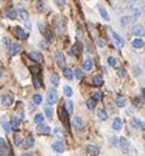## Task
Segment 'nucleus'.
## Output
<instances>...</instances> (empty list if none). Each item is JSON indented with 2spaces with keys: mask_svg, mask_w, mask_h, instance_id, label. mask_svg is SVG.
<instances>
[{
  "mask_svg": "<svg viewBox=\"0 0 145 156\" xmlns=\"http://www.w3.org/2000/svg\"><path fill=\"white\" fill-rule=\"evenodd\" d=\"M39 46L42 47V49H46V47H47V46H46V44H43V42H41V44H39Z\"/></svg>",
  "mask_w": 145,
  "mask_h": 156,
  "instance_id": "nucleus-57",
  "label": "nucleus"
},
{
  "mask_svg": "<svg viewBox=\"0 0 145 156\" xmlns=\"http://www.w3.org/2000/svg\"><path fill=\"white\" fill-rule=\"evenodd\" d=\"M102 97H103V93H102V92H94V94H93V98L96 101H99Z\"/></svg>",
  "mask_w": 145,
  "mask_h": 156,
  "instance_id": "nucleus-46",
  "label": "nucleus"
},
{
  "mask_svg": "<svg viewBox=\"0 0 145 156\" xmlns=\"http://www.w3.org/2000/svg\"><path fill=\"white\" fill-rule=\"evenodd\" d=\"M124 1H127V3H130V4H133V3H136L137 0H124Z\"/></svg>",
  "mask_w": 145,
  "mask_h": 156,
  "instance_id": "nucleus-55",
  "label": "nucleus"
},
{
  "mask_svg": "<svg viewBox=\"0 0 145 156\" xmlns=\"http://www.w3.org/2000/svg\"><path fill=\"white\" fill-rule=\"evenodd\" d=\"M29 56H30V59H33L34 62H37V63L43 62V56H42V54H41L39 51H30V53H29Z\"/></svg>",
  "mask_w": 145,
  "mask_h": 156,
  "instance_id": "nucleus-10",
  "label": "nucleus"
},
{
  "mask_svg": "<svg viewBox=\"0 0 145 156\" xmlns=\"http://www.w3.org/2000/svg\"><path fill=\"white\" fill-rule=\"evenodd\" d=\"M21 50V46H20L19 44H12L9 46V53L11 55H16V54L19 53V51Z\"/></svg>",
  "mask_w": 145,
  "mask_h": 156,
  "instance_id": "nucleus-23",
  "label": "nucleus"
},
{
  "mask_svg": "<svg viewBox=\"0 0 145 156\" xmlns=\"http://www.w3.org/2000/svg\"><path fill=\"white\" fill-rule=\"evenodd\" d=\"M34 144H35V141H34L33 135H28V137L24 139V146L26 147V148H31V147H34Z\"/></svg>",
  "mask_w": 145,
  "mask_h": 156,
  "instance_id": "nucleus-16",
  "label": "nucleus"
},
{
  "mask_svg": "<svg viewBox=\"0 0 145 156\" xmlns=\"http://www.w3.org/2000/svg\"><path fill=\"white\" fill-rule=\"evenodd\" d=\"M86 108H88V109H90V110H93L94 108H96V100H94L93 97L86 101Z\"/></svg>",
  "mask_w": 145,
  "mask_h": 156,
  "instance_id": "nucleus-37",
  "label": "nucleus"
},
{
  "mask_svg": "<svg viewBox=\"0 0 145 156\" xmlns=\"http://www.w3.org/2000/svg\"><path fill=\"white\" fill-rule=\"evenodd\" d=\"M74 78L77 79V80H82V78H84V72H82V70L81 68H77V70H74Z\"/></svg>",
  "mask_w": 145,
  "mask_h": 156,
  "instance_id": "nucleus-36",
  "label": "nucleus"
},
{
  "mask_svg": "<svg viewBox=\"0 0 145 156\" xmlns=\"http://www.w3.org/2000/svg\"><path fill=\"white\" fill-rule=\"evenodd\" d=\"M118 76H119V78H124V76H126V70L124 68L118 70Z\"/></svg>",
  "mask_w": 145,
  "mask_h": 156,
  "instance_id": "nucleus-48",
  "label": "nucleus"
},
{
  "mask_svg": "<svg viewBox=\"0 0 145 156\" xmlns=\"http://www.w3.org/2000/svg\"><path fill=\"white\" fill-rule=\"evenodd\" d=\"M63 92H64V94L67 97H71L72 94H73V91H72V88L69 87V85H65V87L63 88Z\"/></svg>",
  "mask_w": 145,
  "mask_h": 156,
  "instance_id": "nucleus-38",
  "label": "nucleus"
},
{
  "mask_svg": "<svg viewBox=\"0 0 145 156\" xmlns=\"http://www.w3.org/2000/svg\"><path fill=\"white\" fill-rule=\"evenodd\" d=\"M86 151L90 156H98L99 155V148H98V146H96V144H88Z\"/></svg>",
  "mask_w": 145,
  "mask_h": 156,
  "instance_id": "nucleus-11",
  "label": "nucleus"
},
{
  "mask_svg": "<svg viewBox=\"0 0 145 156\" xmlns=\"http://www.w3.org/2000/svg\"><path fill=\"white\" fill-rule=\"evenodd\" d=\"M42 34L45 35V38H46L47 42H53V34H51V30H50L49 28L45 29V31L42 33Z\"/></svg>",
  "mask_w": 145,
  "mask_h": 156,
  "instance_id": "nucleus-32",
  "label": "nucleus"
},
{
  "mask_svg": "<svg viewBox=\"0 0 145 156\" xmlns=\"http://www.w3.org/2000/svg\"><path fill=\"white\" fill-rule=\"evenodd\" d=\"M45 114L49 119H53V109H51V106H46L45 108Z\"/></svg>",
  "mask_w": 145,
  "mask_h": 156,
  "instance_id": "nucleus-43",
  "label": "nucleus"
},
{
  "mask_svg": "<svg viewBox=\"0 0 145 156\" xmlns=\"http://www.w3.org/2000/svg\"><path fill=\"white\" fill-rule=\"evenodd\" d=\"M130 12H131V17H132L133 20H137L140 17V15H141V12H140L139 8H135V7L130 5Z\"/></svg>",
  "mask_w": 145,
  "mask_h": 156,
  "instance_id": "nucleus-19",
  "label": "nucleus"
},
{
  "mask_svg": "<svg viewBox=\"0 0 145 156\" xmlns=\"http://www.w3.org/2000/svg\"><path fill=\"white\" fill-rule=\"evenodd\" d=\"M33 81H34V87L37 88V89L42 87V79H41L39 76H34V80Z\"/></svg>",
  "mask_w": 145,
  "mask_h": 156,
  "instance_id": "nucleus-41",
  "label": "nucleus"
},
{
  "mask_svg": "<svg viewBox=\"0 0 145 156\" xmlns=\"http://www.w3.org/2000/svg\"><path fill=\"white\" fill-rule=\"evenodd\" d=\"M82 68L85 70V71H90V70H93V60L92 59H86L82 64Z\"/></svg>",
  "mask_w": 145,
  "mask_h": 156,
  "instance_id": "nucleus-31",
  "label": "nucleus"
},
{
  "mask_svg": "<svg viewBox=\"0 0 145 156\" xmlns=\"http://www.w3.org/2000/svg\"><path fill=\"white\" fill-rule=\"evenodd\" d=\"M58 112H59V118H60V121L68 127V125H69V122H68V116H69V114L67 113V110H65L64 108H59Z\"/></svg>",
  "mask_w": 145,
  "mask_h": 156,
  "instance_id": "nucleus-4",
  "label": "nucleus"
},
{
  "mask_svg": "<svg viewBox=\"0 0 145 156\" xmlns=\"http://www.w3.org/2000/svg\"><path fill=\"white\" fill-rule=\"evenodd\" d=\"M122 125H123V123H122V119L120 118H114V121H112V129H114V130H116V131H119L122 129Z\"/></svg>",
  "mask_w": 145,
  "mask_h": 156,
  "instance_id": "nucleus-26",
  "label": "nucleus"
},
{
  "mask_svg": "<svg viewBox=\"0 0 145 156\" xmlns=\"http://www.w3.org/2000/svg\"><path fill=\"white\" fill-rule=\"evenodd\" d=\"M56 101H58V93L54 88H50L47 92V102L50 105H54V104H56Z\"/></svg>",
  "mask_w": 145,
  "mask_h": 156,
  "instance_id": "nucleus-2",
  "label": "nucleus"
},
{
  "mask_svg": "<svg viewBox=\"0 0 145 156\" xmlns=\"http://www.w3.org/2000/svg\"><path fill=\"white\" fill-rule=\"evenodd\" d=\"M50 81H51L53 85H58L59 84V76L56 75V74H53V75L50 76Z\"/></svg>",
  "mask_w": 145,
  "mask_h": 156,
  "instance_id": "nucleus-42",
  "label": "nucleus"
},
{
  "mask_svg": "<svg viewBox=\"0 0 145 156\" xmlns=\"http://www.w3.org/2000/svg\"><path fill=\"white\" fill-rule=\"evenodd\" d=\"M132 21H133V19L131 17V16H123V17L120 19V24H122L123 26L130 25V24H131Z\"/></svg>",
  "mask_w": 145,
  "mask_h": 156,
  "instance_id": "nucleus-30",
  "label": "nucleus"
},
{
  "mask_svg": "<svg viewBox=\"0 0 145 156\" xmlns=\"http://www.w3.org/2000/svg\"><path fill=\"white\" fill-rule=\"evenodd\" d=\"M118 146L120 147V150L123 151L124 153H128L130 152V142L127 141L126 138H120V139H119V144H118Z\"/></svg>",
  "mask_w": 145,
  "mask_h": 156,
  "instance_id": "nucleus-5",
  "label": "nucleus"
},
{
  "mask_svg": "<svg viewBox=\"0 0 145 156\" xmlns=\"http://www.w3.org/2000/svg\"><path fill=\"white\" fill-rule=\"evenodd\" d=\"M110 144H111V146H118V144H119V141H118V138H116V137L110 138Z\"/></svg>",
  "mask_w": 145,
  "mask_h": 156,
  "instance_id": "nucleus-47",
  "label": "nucleus"
},
{
  "mask_svg": "<svg viewBox=\"0 0 145 156\" xmlns=\"http://www.w3.org/2000/svg\"><path fill=\"white\" fill-rule=\"evenodd\" d=\"M15 101L13 98V94L9 93V92H4V93L0 94V104L4 106H11Z\"/></svg>",
  "mask_w": 145,
  "mask_h": 156,
  "instance_id": "nucleus-1",
  "label": "nucleus"
},
{
  "mask_svg": "<svg viewBox=\"0 0 145 156\" xmlns=\"http://www.w3.org/2000/svg\"><path fill=\"white\" fill-rule=\"evenodd\" d=\"M98 11H99V15H101L102 17H103V20H105V21H108V20H110V16H108L107 9H106L105 7L98 5Z\"/></svg>",
  "mask_w": 145,
  "mask_h": 156,
  "instance_id": "nucleus-20",
  "label": "nucleus"
},
{
  "mask_svg": "<svg viewBox=\"0 0 145 156\" xmlns=\"http://www.w3.org/2000/svg\"><path fill=\"white\" fill-rule=\"evenodd\" d=\"M81 53V46L80 44H74L73 46L71 47V50H69V54H71L72 56H78Z\"/></svg>",
  "mask_w": 145,
  "mask_h": 156,
  "instance_id": "nucleus-18",
  "label": "nucleus"
},
{
  "mask_svg": "<svg viewBox=\"0 0 145 156\" xmlns=\"http://www.w3.org/2000/svg\"><path fill=\"white\" fill-rule=\"evenodd\" d=\"M55 134L58 135V137H62V135H63L62 133H60V130H59V129H55Z\"/></svg>",
  "mask_w": 145,
  "mask_h": 156,
  "instance_id": "nucleus-53",
  "label": "nucleus"
},
{
  "mask_svg": "<svg viewBox=\"0 0 145 156\" xmlns=\"http://www.w3.org/2000/svg\"><path fill=\"white\" fill-rule=\"evenodd\" d=\"M97 116H98V118L101 119V121H106V119L108 118V114H107V112H106L105 109H98Z\"/></svg>",
  "mask_w": 145,
  "mask_h": 156,
  "instance_id": "nucleus-25",
  "label": "nucleus"
},
{
  "mask_svg": "<svg viewBox=\"0 0 145 156\" xmlns=\"http://www.w3.org/2000/svg\"><path fill=\"white\" fill-rule=\"evenodd\" d=\"M4 16L8 17V19H11V20H16L17 19V12H16L15 9H8V11L4 12Z\"/></svg>",
  "mask_w": 145,
  "mask_h": 156,
  "instance_id": "nucleus-24",
  "label": "nucleus"
},
{
  "mask_svg": "<svg viewBox=\"0 0 145 156\" xmlns=\"http://www.w3.org/2000/svg\"><path fill=\"white\" fill-rule=\"evenodd\" d=\"M141 92H142V97H144V100H145V88H144V89H142Z\"/></svg>",
  "mask_w": 145,
  "mask_h": 156,
  "instance_id": "nucleus-58",
  "label": "nucleus"
},
{
  "mask_svg": "<svg viewBox=\"0 0 145 156\" xmlns=\"http://www.w3.org/2000/svg\"><path fill=\"white\" fill-rule=\"evenodd\" d=\"M111 35H112V40H114V44L116 45L119 49H122V47L124 46V44H126V42H124V40L119 34H118V33H115V31H112Z\"/></svg>",
  "mask_w": 145,
  "mask_h": 156,
  "instance_id": "nucleus-8",
  "label": "nucleus"
},
{
  "mask_svg": "<svg viewBox=\"0 0 145 156\" xmlns=\"http://www.w3.org/2000/svg\"><path fill=\"white\" fill-rule=\"evenodd\" d=\"M54 28H55V30H56V33H58V34H62L63 31V26H62V24H60V20L59 19H55V21H54Z\"/></svg>",
  "mask_w": 145,
  "mask_h": 156,
  "instance_id": "nucleus-22",
  "label": "nucleus"
},
{
  "mask_svg": "<svg viewBox=\"0 0 145 156\" xmlns=\"http://www.w3.org/2000/svg\"><path fill=\"white\" fill-rule=\"evenodd\" d=\"M144 40H141V38H135V40L132 41V46L135 47V49H140V47L144 46Z\"/></svg>",
  "mask_w": 145,
  "mask_h": 156,
  "instance_id": "nucleus-27",
  "label": "nucleus"
},
{
  "mask_svg": "<svg viewBox=\"0 0 145 156\" xmlns=\"http://www.w3.org/2000/svg\"><path fill=\"white\" fill-rule=\"evenodd\" d=\"M3 44L5 45V46H11V45H12V44H11V41H9V38H8V37H3Z\"/></svg>",
  "mask_w": 145,
  "mask_h": 156,
  "instance_id": "nucleus-50",
  "label": "nucleus"
},
{
  "mask_svg": "<svg viewBox=\"0 0 145 156\" xmlns=\"http://www.w3.org/2000/svg\"><path fill=\"white\" fill-rule=\"evenodd\" d=\"M15 34L19 40H26L28 38V33L25 31V29L20 28V26H16L15 28Z\"/></svg>",
  "mask_w": 145,
  "mask_h": 156,
  "instance_id": "nucleus-9",
  "label": "nucleus"
},
{
  "mask_svg": "<svg viewBox=\"0 0 145 156\" xmlns=\"http://www.w3.org/2000/svg\"><path fill=\"white\" fill-rule=\"evenodd\" d=\"M1 76H3V70L0 68V78H1Z\"/></svg>",
  "mask_w": 145,
  "mask_h": 156,
  "instance_id": "nucleus-59",
  "label": "nucleus"
},
{
  "mask_svg": "<svg viewBox=\"0 0 145 156\" xmlns=\"http://www.w3.org/2000/svg\"><path fill=\"white\" fill-rule=\"evenodd\" d=\"M141 9H142V12L145 13V4H144V5H142V8H141Z\"/></svg>",
  "mask_w": 145,
  "mask_h": 156,
  "instance_id": "nucleus-60",
  "label": "nucleus"
},
{
  "mask_svg": "<svg viewBox=\"0 0 145 156\" xmlns=\"http://www.w3.org/2000/svg\"><path fill=\"white\" fill-rule=\"evenodd\" d=\"M97 45H98L99 47H103L105 46V41L101 40V38H98V40H97Z\"/></svg>",
  "mask_w": 145,
  "mask_h": 156,
  "instance_id": "nucleus-51",
  "label": "nucleus"
},
{
  "mask_svg": "<svg viewBox=\"0 0 145 156\" xmlns=\"http://www.w3.org/2000/svg\"><path fill=\"white\" fill-rule=\"evenodd\" d=\"M144 45H145V44H144Z\"/></svg>",
  "mask_w": 145,
  "mask_h": 156,
  "instance_id": "nucleus-62",
  "label": "nucleus"
},
{
  "mask_svg": "<svg viewBox=\"0 0 145 156\" xmlns=\"http://www.w3.org/2000/svg\"><path fill=\"white\" fill-rule=\"evenodd\" d=\"M0 123H1V126H3V129H4L5 131H9V130H11L9 122H8L7 117H1V118H0Z\"/></svg>",
  "mask_w": 145,
  "mask_h": 156,
  "instance_id": "nucleus-29",
  "label": "nucleus"
},
{
  "mask_svg": "<svg viewBox=\"0 0 145 156\" xmlns=\"http://www.w3.org/2000/svg\"><path fill=\"white\" fill-rule=\"evenodd\" d=\"M115 102H116V105L119 106V108H124V106L127 105V100L123 96H118L116 100H115Z\"/></svg>",
  "mask_w": 145,
  "mask_h": 156,
  "instance_id": "nucleus-28",
  "label": "nucleus"
},
{
  "mask_svg": "<svg viewBox=\"0 0 145 156\" xmlns=\"http://www.w3.org/2000/svg\"><path fill=\"white\" fill-rule=\"evenodd\" d=\"M92 83H93V85H94V87H101V85L103 84V79H102V76L96 75V76H93Z\"/></svg>",
  "mask_w": 145,
  "mask_h": 156,
  "instance_id": "nucleus-21",
  "label": "nucleus"
},
{
  "mask_svg": "<svg viewBox=\"0 0 145 156\" xmlns=\"http://www.w3.org/2000/svg\"><path fill=\"white\" fill-rule=\"evenodd\" d=\"M21 156H34V155H33V153H29V152H24Z\"/></svg>",
  "mask_w": 145,
  "mask_h": 156,
  "instance_id": "nucleus-56",
  "label": "nucleus"
},
{
  "mask_svg": "<svg viewBox=\"0 0 145 156\" xmlns=\"http://www.w3.org/2000/svg\"><path fill=\"white\" fill-rule=\"evenodd\" d=\"M132 33L137 37H142L145 34V28L142 25H135L132 28Z\"/></svg>",
  "mask_w": 145,
  "mask_h": 156,
  "instance_id": "nucleus-13",
  "label": "nucleus"
},
{
  "mask_svg": "<svg viewBox=\"0 0 145 156\" xmlns=\"http://www.w3.org/2000/svg\"><path fill=\"white\" fill-rule=\"evenodd\" d=\"M51 148H53L55 152H58V153H62V152H64V150H65V146H64V143H63L62 141H56V142H54L53 143V146H51Z\"/></svg>",
  "mask_w": 145,
  "mask_h": 156,
  "instance_id": "nucleus-7",
  "label": "nucleus"
},
{
  "mask_svg": "<svg viewBox=\"0 0 145 156\" xmlns=\"http://www.w3.org/2000/svg\"><path fill=\"white\" fill-rule=\"evenodd\" d=\"M63 72H64V76L68 79V80H72V79H73L74 74L72 72L71 68H64V71H63Z\"/></svg>",
  "mask_w": 145,
  "mask_h": 156,
  "instance_id": "nucleus-35",
  "label": "nucleus"
},
{
  "mask_svg": "<svg viewBox=\"0 0 145 156\" xmlns=\"http://www.w3.org/2000/svg\"><path fill=\"white\" fill-rule=\"evenodd\" d=\"M144 4H145V0H144Z\"/></svg>",
  "mask_w": 145,
  "mask_h": 156,
  "instance_id": "nucleus-61",
  "label": "nucleus"
},
{
  "mask_svg": "<svg viewBox=\"0 0 145 156\" xmlns=\"http://www.w3.org/2000/svg\"><path fill=\"white\" fill-rule=\"evenodd\" d=\"M33 102L35 104V105H41V104H42V96L38 94V93H35L33 96Z\"/></svg>",
  "mask_w": 145,
  "mask_h": 156,
  "instance_id": "nucleus-39",
  "label": "nucleus"
},
{
  "mask_svg": "<svg viewBox=\"0 0 145 156\" xmlns=\"http://www.w3.org/2000/svg\"><path fill=\"white\" fill-rule=\"evenodd\" d=\"M132 104H133V105H136V106H139L140 105V100H139V98H133Z\"/></svg>",
  "mask_w": 145,
  "mask_h": 156,
  "instance_id": "nucleus-52",
  "label": "nucleus"
},
{
  "mask_svg": "<svg viewBox=\"0 0 145 156\" xmlns=\"http://www.w3.org/2000/svg\"><path fill=\"white\" fill-rule=\"evenodd\" d=\"M13 142H15V146H20V144L22 143V138L20 134H15V137H13Z\"/></svg>",
  "mask_w": 145,
  "mask_h": 156,
  "instance_id": "nucleus-44",
  "label": "nucleus"
},
{
  "mask_svg": "<svg viewBox=\"0 0 145 156\" xmlns=\"http://www.w3.org/2000/svg\"><path fill=\"white\" fill-rule=\"evenodd\" d=\"M55 1L58 5H63V4H64V0H55Z\"/></svg>",
  "mask_w": 145,
  "mask_h": 156,
  "instance_id": "nucleus-54",
  "label": "nucleus"
},
{
  "mask_svg": "<svg viewBox=\"0 0 145 156\" xmlns=\"http://www.w3.org/2000/svg\"><path fill=\"white\" fill-rule=\"evenodd\" d=\"M43 119H45V116H43V114H41V113H38V114H35V116H34V122H35L37 125L43 123Z\"/></svg>",
  "mask_w": 145,
  "mask_h": 156,
  "instance_id": "nucleus-33",
  "label": "nucleus"
},
{
  "mask_svg": "<svg viewBox=\"0 0 145 156\" xmlns=\"http://www.w3.org/2000/svg\"><path fill=\"white\" fill-rule=\"evenodd\" d=\"M37 133L41 135H50L51 134V129H50V126L45 125V123H41V125L37 126Z\"/></svg>",
  "mask_w": 145,
  "mask_h": 156,
  "instance_id": "nucleus-6",
  "label": "nucleus"
},
{
  "mask_svg": "<svg viewBox=\"0 0 145 156\" xmlns=\"http://www.w3.org/2000/svg\"><path fill=\"white\" fill-rule=\"evenodd\" d=\"M9 126H11V130H19L20 127V119L17 118L16 116H13L9 121Z\"/></svg>",
  "mask_w": 145,
  "mask_h": 156,
  "instance_id": "nucleus-17",
  "label": "nucleus"
},
{
  "mask_svg": "<svg viewBox=\"0 0 145 156\" xmlns=\"http://www.w3.org/2000/svg\"><path fill=\"white\" fill-rule=\"evenodd\" d=\"M19 16H20V20L21 21H24L26 25H28V28H30V24H29V13L26 9H24V8H19Z\"/></svg>",
  "mask_w": 145,
  "mask_h": 156,
  "instance_id": "nucleus-3",
  "label": "nucleus"
},
{
  "mask_svg": "<svg viewBox=\"0 0 145 156\" xmlns=\"http://www.w3.org/2000/svg\"><path fill=\"white\" fill-rule=\"evenodd\" d=\"M131 126H132L133 129H145V123L142 121H140L139 118L131 119Z\"/></svg>",
  "mask_w": 145,
  "mask_h": 156,
  "instance_id": "nucleus-15",
  "label": "nucleus"
},
{
  "mask_svg": "<svg viewBox=\"0 0 145 156\" xmlns=\"http://www.w3.org/2000/svg\"><path fill=\"white\" fill-rule=\"evenodd\" d=\"M107 62H108V66H111V67H116L118 66V60H116V58H114V56H108Z\"/></svg>",
  "mask_w": 145,
  "mask_h": 156,
  "instance_id": "nucleus-45",
  "label": "nucleus"
},
{
  "mask_svg": "<svg viewBox=\"0 0 145 156\" xmlns=\"http://www.w3.org/2000/svg\"><path fill=\"white\" fill-rule=\"evenodd\" d=\"M30 72L33 74L34 76H38V75H39V72H41L39 66H31V67H30Z\"/></svg>",
  "mask_w": 145,
  "mask_h": 156,
  "instance_id": "nucleus-40",
  "label": "nucleus"
},
{
  "mask_svg": "<svg viewBox=\"0 0 145 156\" xmlns=\"http://www.w3.org/2000/svg\"><path fill=\"white\" fill-rule=\"evenodd\" d=\"M5 146H7V143H5V141H4V138H0V150H4Z\"/></svg>",
  "mask_w": 145,
  "mask_h": 156,
  "instance_id": "nucleus-49",
  "label": "nucleus"
},
{
  "mask_svg": "<svg viewBox=\"0 0 145 156\" xmlns=\"http://www.w3.org/2000/svg\"><path fill=\"white\" fill-rule=\"evenodd\" d=\"M55 60H56V63H58L60 67H64L65 56H64V54H63L62 51H56V53H55Z\"/></svg>",
  "mask_w": 145,
  "mask_h": 156,
  "instance_id": "nucleus-12",
  "label": "nucleus"
},
{
  "mask_svg": "<svg viewBox=\"0 0 145 156\" xmlns=\"http://www.w3.org/2000/svg\"><path fill=\"white\" fill-rule=\"evenodd\" d=\"M72 123H73V126H74V129L76 130H81V129L84 127V121H82V118L81 117H73V121H72Z\"/></svg>",
  "mask_w": 145,
  "mask_h": 156,
  "instance_id": "nucleus-14",
  "label": "nucleus"
},
{
  "mask_svg": "<svg viewBox=\"0 0 145 156\" xmlns=\"http://www.w3.org/2000/svg\"><path fill=\"white\" fill-rule=\"evenodd\" d=\"M65 110H67V113L69 116L73 113V102H72V101H67V102H65Z\"/></svg>",
  "mask_w": 145,
  "mask_h": 156,
  "instance_id": "nucleus-34",
  "label": "nucleus"
}]
</instances>
